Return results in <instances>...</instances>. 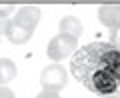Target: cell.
I'll return each instance as SVG.
<instances>
[{
	"mask_svg": "<svg viewBox=\"0 0 120 98\" xmlns=\"http://www.w3.org/2000/svg\"><path fill=\"white\" fill-rule=\"evenodd\" d=\"M100 98H116V96H110V94H102Z\"/></svg>",
	"mask_w": 120,
	"mask_h": 98,
	"instance_id": "obj_13",
	"label": "cell"
},
{
	"mask_svg": "<svg viewBox=\"0 0 120 98\" xmlns=\"http://www.w3.org/2000/svg\"><path fill=\"white\" fill-rule=\"evenodd\" d=\"M4 36H6L12 44H26V42L30 40V36H32V30L20 26V24L12 18V20H8V26H6Z\"/></svg>",
	"mask_w": 120,
	"mask_h": 98,
	"instance_id": "obj_5",
	"label": "cell"
},
{
	"mask_svg": "<svg viewBox=\"0 0 120 98\" xmlns=\"http://www.w3.org/2000/svg\"><path fill=\"white\" fill-rule=\"evenodd\" d=\"M6 26H8V20L0 18V34H4V32H6Z\"/></svg>",
	"mask_w": 120,
	"mask_h": 98,
	"instance_id": "obj_12",
	"label": "cell"
},
{
	"mask_svg": "<svg viewBox=\"0 0 120 98\" xmlns=\"http://www.w3.org/2000/svg\"><path fill=\"white\" fill-rule=\"evenodd\" d=\"M0 98H14V92L6 86H0Z\"/></svg>",
	"mask_w": 120,
	"mask_h": 98,
	"instance_id": "obj_11",
	"label": "cell"
},
{
	"mask_svg": "<svg viewBox=\"0 0 120 98\" xmlns=\"http://www.w3.org/2000/svg\"><path fill=\"white\" fill-rule=\"evenodd\" d=\"M110 44L114 48H120V30H110Z\"/></svg>",
	"mask_w": 120,
	"mask_h": 98,
	"instance_id": "obj_9",
	"label": "cell"
},
{
	"mask_svg": "<svg viewBox=\"0 0 120 98\" xmlns=\"http://www.w3.org/2000/svg\"><path fill=\"white\" fill-rule=\"evenodd\" d=\"M68 82V72H66L60 64H50L40 72V84L44 90H52V92H60Z\"/></svg>",
	"mask_w": 120,
	"mask_h": 98,
	"instance_id": "obj_2",
	"label": "cell"
},
{
	"mask_svg": "<svg viewBox=\"0 0 120 98\" xmlns=\"http://www.w3.org/2000/svg\"><path fill=\"white\" fill-rule=\"evenodd\" d=\"M98 20L110 30H120V4H102L98 8Z\"/></svg>",
	"mask_w": 120,
	"mask_h": 98,
	"instance_id": "obj_3",
	"label": "cell"
},
{
	"mask_svg": "<svg viewBox=\"0 0 120 98\" xmlns=\"http://www.w3.org/2000/svg\"><path fill=\"white\" fill-rule=\"evenodd\" d=\"M118 94H120V86H118Z\"/></svg>",
	"mask_w": 120,
	"mask_h": 98,
	"instance_id": "obj_14",
	"label": "cell"
},
{
	"mask_svg": "<svg viewBox=\"0 0 120 98\" xmlns=\"http://www.w3.org/2000/svg\"><path fill=\"white\" fill-rule=\"evenodd\" d=\"M76 48H78V40L76 38H72V36H68V34H58V36H54V38L48 42L46 54H48L50 60L60 62V60L72 56L74 52H76Z\"/></svg>",
	"mask_w": 120,
	"mask_h": 98,
	"instance_id": "obj_1",
	"label": "cell"
},
{
	"mask_svg": "<svg viewBox=\"0 0 120 98\" xmlns=\"http://www.w3.org/2000/svg\"><path fill=\"white\" fill-rule=\"evenodd\" d=\"M12 12H14V4L12 2H0V18L6 20Z\"/></svg>",
	"mask_w": 120,
	"mask_h": 98,
	"instance_id": "obj_8",
	"label": "cell"
},
{
	"mask_svg": "<svg viewBox=\"0 0 120 98\" xmlns=\"http://www.w3.org/2000/svg\"><path fill=\"white\" fill-rule=\"evenodd\" d=\"M40 18H42L40 8H36V6H22V8L16 12L14 20H16L20 26H24V28H28V30H32V32H34V28L38 26Z\"/></svg>",
	"mask_w": 120,
	"mask_h": 98,
	"instance_id": "obj_4",
	"label": "cell"
},
{
	"mask_svg": "<svg viewBox=\"0 0 120 98\" xmlns=\"http://www.w3.org/2000/svg\"><path fill=\"white\" fill-rule=\"evenodd\" d=\"M36 98H60V94L58 92H52V90H42Z\"/></svg>",
	"mask_w": 120,
	"mask_h": 98,
	"instance_id": "obj_10",
	"label": "cell"
},
{
	"mask_svg": "<svg viewBox=\"0 0 120 98\" xmlns=\"http://www.w3.org/2000/svg\"><path fill=\"white\" fill-rule=\"evenodd\" d=\"M16 76V64L8 58H0V86L8 84Z\"/></svg>",
	"mask_w": 120,
	"mask_h": 98,
	"instance_id": "obj_7",
	"label": "cell"
},
{
	"mask_svg": "<svg viewBox=\"0 0 120 98\" xmlns=\"http://www.w3.org/2000/svg\"><path fill=\"white\" fill-rule=\"evenodd\" d=\"M60 34H68L72 36V38L78 40V36L82 34V22L78 20L76 16H64L62 20H60Z\"/></svg>",
	"mask_w": 120,
	"mask_h": 98,
	"instance_id": "obj_6",
	"label": "cell"
}]
</instances>
